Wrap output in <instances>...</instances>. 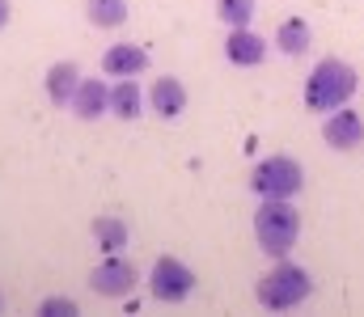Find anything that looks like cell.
Returning a JSON list of instances; mask_svg holds the SVG:
<instances>
[{"instance_id":"1","label":"cell","mask_w":364,"mask_h":317,"mask_svg":"<svg viewBox=\"0 0 364 317\" xmlns=\"http://www.w3.org/2000/svg\"><path fill=\"white\" fill-rule=\"evenodd\" d=\"M356 85H360V72H356L348 60L326 55V60H318L314 72L305 77V106H309L314 114H331V110H339V106L352 102Z\"/></svg>"},{"instance_id":"2","label":"cell","mask_w":364,"mask_h":317,"mask_svg":"<svg viewBox=\"0 0 364 317\" xmlns=\"http://www.w3.org/2000/svg\"><path fill=\"white\" fill-rule=\"evenodd\" d=\"M314 292V275L288 258H275V267L255 284V301L267 309V313H288V309H301Z\"/></svg>"},{"instance_id":"3","label":"cell","mask_w":364,"mask_h":317,"mask_svg":"<svg viewBox=\"0 0 364 317\" xmlns=\"http://www.w3.org/2000/svg\"><path fill=\"white\" fill-rule=\"evenodd\" d=\"M301 237V211L292 199H263L255 211V241L267 258H288Z\"/></svg>"},{"instance_id":"4","label":"cell","mask_w":364,"mask_h":317,"mask_svg":"<svg viewBox=\"0 0 364 317\" xmlns=\"http://www.w3.org/2000/svg\"><path fill=\"white\" fill-rule=\"evenodd\" d=\"M250 191H255L259 199H296V195L305 191V169H301L296 157L272 152V157H263V161L255 165Z\"/></svg>"},{"instance_id":"5","label":"cell","mask_w":364,"mask_h":317,"mask_svg":"<svg viewBox=\"0 0 364 317\" xmlns=\"http://www.w3.org/2000/svg\"><path fill=\"white\" fill-rule=\"evenodd\" d=\"M149 292L161 305H182L195 292V271L182 258H174V254H161L153 262V271H149Z\"/></svg>"},{"instance_id":"6","label":"cell","mask_w":364,"mask_h":317,"mask_svg":"<svg viewBox=\"0 0 364 317\" xmlns=\"http://www.w3.org/2000/svg\"><path fill=\"white\" fill-rule=\"evenodd\" d=\"M136 267L127 262V258H119V254H106L97 267L90 271V288L97 296H106V301H123L132 288H136Z\"/></svg>"},{"instance_id":"7","label":"cell","mask_w":364,"mask_h":317,"mask_svg":"<svg viewBox=\"0 0 364 317\" xmlns=\"http://www.w3.org/2000/svg\"><path fill=\"white\" fill-rule=\"evenodd\" d=\"M322 140H326L335 152H356L364 144V118L356 110H348V106L331 110L326 123H322Z\"/></svg>"},{"instance_id":"8","label":"cell","mask_w":364,"mask_h":317,"mask_svg":"<svg viewBox=\"0 0 364 317\" xmlns=\"http://www.w3.org/2000/svg\"><path fill=\"white\" fill-rule=\"evenodd\" d=\"M225 60L233 68H259L267 60V38H259L250 26H233L225 38Z\"/></svg>"},{"instance_id":"9","label":"cell","mask_w":364,"mask_h":317,"mask_svg":"<svg viewBox=\"0 0 364 317\" xmlns=\"http://www.w3.org/2000/svg\"><path fill=\"white\" fill-rule=\"evenodd\" d=\"M144 68H149V51L136 47V43H114L102 55V72L106 77H140Z\"/></svg>"},{"instance_id":"10","label":"cell","mask_w":364,"mask_h":317,"mask_svg":"<svg viewBox=\"0 0 364 317\" xmlns=\"http://www.w3.org/2000/svg\"><path fill=\"white\" fill-rule=\"evenodd\" d=\"M110 110V89H106V81H97V77H81V85H77V94H73V114L77 118H102Z\"/></svg>"},{"instance_id":"11","label":"cell","mask_w":364,"mask_h":317,"mask_svg":"<svg viewBox=\"0 0 364 317\" xmlns=\"http://www.w3.org/2000/svg\"><path fill=\"white\" fill-rule=\"evenodd\" d=\"M149 106L161 118H178L182 110H186V85H182L178 77H157L153 89H149Z\"/></svg>"},{"instance_id":"12","label":"cell","mask_w":364,"mask_h":317,"mask_svg":"<svg viewBox=\"0 0 364 317\" xmlns=\"http://www.w3.org/2000/svg\"><path fill=\"white\" fill-rule=\"evenodd\" d=\"M309 43H314V30H309L305 17H284V21H279V30H275V51H279V55L296 60V55L309 51Z\"/></svg>"},{"instance_id":"13","label":"cell","mask_w":364,"mask_h":317,"mask_svg":"<svg viewBox=\"0 0 364 317\" xmlns=\"http://www.w3.org/2000/svg\"><path fill=\"white\" fill-rule=\"evenodd\" d=\"M77 85H81V68L77 64L60 60V64L47 68V98H51V106H73Z\"/></svg>"},{"instance_id":"14","label":"cell","mask_w":364,"mask_h":317,"mask_svg":"<svg viewBox=\"0 0 364 317\" xmlns=\"http://www.w3.org/2000/svg\"><path fill=\"white\" fill-rule=\"evenodd\" d=\"M144 89L132 81V77H119L114 85H110V114L114 118H140V110H144Z\"/></svg>"},{"instance_id":"15","label":"cell","mask_w":364,"mask_h":317,"mask_svg":"<svg viewBox=\"0 0 364 317\" xmlns=\"http://www.w3.org/2000/svg\"><path fill=\"white\" fill-rule=\"evenodd\" d=\"M93 241H97L102 254H123V245H127V224H123L119 216H97V220H93Z\"/></svg>"},{"instance_id":"16","label":"cell","mask_w":364,"mask_h":317,"mask_svg":"<svg viewBox=\"0 0 364 317\" xmlns=\"http://www.w3.org/2000/svg\"><path fill=\"white\" fill-rule=\"evenodd\" d=\"M85 13L97 30H119L127 21V0H90Z\"/></svg>"},{"instance_id":"17","label":"cell","mask_w":364,"mask_h":317,"mask_svg":"<svg viewBox=\"0 0 364 317\" xmlns=\"http://www.w3.org/2000/svg\"><path fill=\"white\" fill-rule=\"evenodd\" d=\"M216 17L233 30V26H250L255 21V0H216Z\"/></svg>"},{"instance_id":"18","label":"cell","mask_w":364,"mask_h":317,"mask_svg":"<svg viewBox=\"0 0 364 317\" xmlns=\"http://www.w3.org/2000/svg\"><path fill=\"white\" fill-rule=\"evenodd\" d=\"M38 313H43V317H77L81 309H77V301H73V296H47V301L38 305Z\"/></svg>"},{"instance_id":"19","label":"cell","mask_w":364,"mask_h":317,"mask_svg":"<svg viewBox=\"0 0 364 317\" xmlns=\"http://www.w3.org/2000/svg\"><path fill=\"white\" fill-rule=\"evenodd\" d=\"M9 26V0H0V30Z\"/></svg>"}]
</instances>
